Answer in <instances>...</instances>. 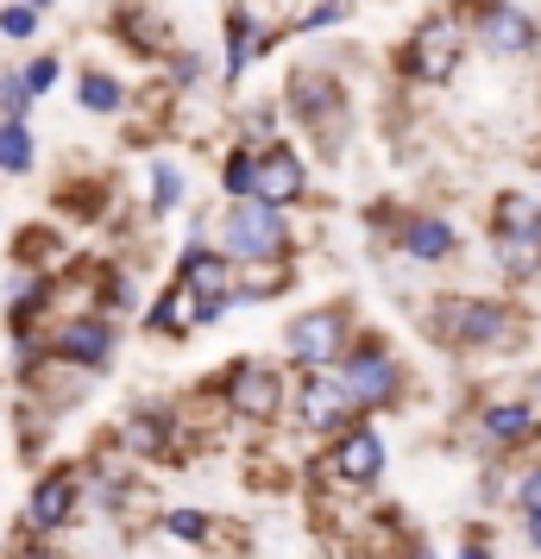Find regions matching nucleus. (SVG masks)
<instances>
[{
    "label": "nucleus",
    "mask_w": 541,
    "mask_h": 559,
    "mask_svg": "<svg viewBox=\"0 0 541 559\" xmlns=\"http://www.w3.org/2000/svg\"><path fill=\"white\" fill-rule=\"evenodd\" d=\"M290 252V221L264 202H233L221 214V258L233 264H278Z\"/></svg>",
    "instance_id": "obj_1"
},
{
    "label": "nucleus",
    "mask_w": 541,
    "mask_h": 559,
    "mask_svg": "<svg viewBox=\"0 0 541 559\" xmlns=\"http://www.w3.org/2000/svg\"><path fill=\"white\" fill-rule=\"evenodd\" d=\"M491 239L510 277H541V202L536 195H497L491 207Z\"/></svg>",
    "instance_id": "obj_2"
},
{
    "label": "nucleus",
    "mask_w": 541,
    "mask_h": 559,
    "mask_svg": "<svg viewBox=\"0 0 541 559\" xmlns=\"http://www.w3.org/2000/svg\"><path fill=\"white\" fill-rule=\"evenodd\" d=\"M510 328V308L491 296H440L435 302V333L454 346H497Z\"/></svg>",
    "instance_id": "obj_3"
},
{
    "label": "nucleus",
    "mask_w": 541,
    "mask_h": 559,
    "mask_svg": "<svg viewBox=\"0 0 541 559\" xmlns=\"http://www.w3.org/2000/svg\"><path fill=\"white\" fill-rule=\"evenodd\" d=\"M45 353H51L57 365H77V371H107V358H114V321H107L102 308L70 314V321L51 328Z\"/></svg>",
    "instance_id": "obj_4"
},
{
    "label": "nucleus",
    "mask_w": 541,
    "mask_h": 559,
    "mask_svg": "<svg viewBox=\"0 0 541 559\" xmlns=\"http://www.w3.org/2000/svg\"><path fill=\"white\" fill-rule=\"evenodd\" d=\"M340 390L353 396L360 408H378L397 396V365H390V353L378 346V340H365V346H353V353H340Z\"/></svg>",
    "instance_id": "obj_5"
},
{
    "label": "nucleus",
    "mask_w": 541,
    "mask_h": 559,
    "mask_svg": "<svg viewBox=\"0 0 541 559\" xmlns=\"http://www.w3.org/2000/svg\"><path fill=\"white\" fill-rule=\"evenodd\" d=\"M460 70V26L454 20H422L415 38L403 45V76L415 82H440Z\"/></svg>",
    "instance_id": "obj_6"
},
{
    "label": "nucleus",
    "mask_w": 541,
    "mask_h": 559,
    "mask_svg": "<svg viewBox=\"0 0 541 559\" xmlns=\"http://www.w3.org/2000/svg\"><path fill=\"white\" fill-rule=\"evenodd\" d=\"M296 415H303V428H315V433L360 428V403H353V396L340 390V378H328V371L303 378V390H296Z\"/></svg>",
    "instance_id": "obj_7"
},
{
    "label": "nucleus",
    "mask_w": 541,
    "mask_h": 559,
    "mask_svg": "<svg viewBox=\"0 0 541 559\" xmlns=\"http://www.w3.org/2000/svg\"><path fill=\"white\" fill-rule=\"evenodd\" d=\"M77 503H82V478L70 472V465H57V472H45V478L32 484L26 497V528L32 534H57L77 522Z\"/></svg>",
    "instance_id": "obj_8"
},
{
    "label": "nucleus",
    "mask_w": 541,
    "mask_h": 559,
    "mask_svg": "<svg viewBox=\"0 0 541 559\" xmlns=\"http://www.w3.org/2000/svg\"><path fill=\"white\" fill-rule=\"evenodd\" d=\"M227 408L233 415H246V421H278V408H284V383L271 365H258V358H239L227 371Z\"/></svg>",
    "instance_id": "obj_9"
},
{
    "label": "nucleus",
    "mask_w": 541,
    "mask_h": 559,
    "mask_svg": "<svg viewBox=\"0 0 541 559\" xmlns=\"http://www.w3.org/2000/svg\"><path fill=\"white\" fill-rule=\"evenodd\" d=\"M284 346L303 358V365H328V358L346 353V314H340V308H309V314H296L290 333H284Z\"/></svg>",
    "instance_id": "obj_10"
},
{
    "label": "nucleus",
    "mask_w": 541,
    "mask_h": 559,
    "mask_svg": "<svg viewBox=\"0 0 541 559\" xmlns=\"http://www.w3.org/2000/svg\"><path fill=\"white\" fill-rule=\"evenodd\" d=\"M309 189L303 177V157L290 152V145H271V152H258V177H252V202L264 207H290L296 195Z\"/></svg>",
    "instance_id": "obj_11"
},
{
    "label": "nucleus",
    "mask_w": 541,
    "mask_h": 559,
    "mask_svg": "<svg viewBox=\"0 0 541 559\" xmlns=\"http://www.w3.org/2000/svg\"><path fill=\"white\" fill-rule=\"evenodd\" d=\"M328 472H334L340 484H372L378 472H385V440L365 428H346L340 433V447H334V459H328Z\"/></svg>",
    "instance_id": "obj_12"
},
{
    "label": "nucleus",
    "mask_w": 541,
    "mask_h": 559,
    "mask_svg": "<svg viewBox=\"0 0 541 559\" xmlns=\"http://www.w3.org/2000/svg\"><path fill=\"white\" fill-rule=\"evenodd\" d=\"M183 289L196 296V302H221V308H233V258H221V252H202V246H189L183 252Z\"/></svg>",
    "instance_id": "obj_13"
},
{
    "label": "nucleus",
    "mask_w": 541,
    "mask_h": 559,
    "mask_svg": "<svg viewBox=\"0 0 541 559\" xmlns=\"http://www.w3.org/2000/svg\"><path fill=\"white\" fill-rule=\"evenodd\" d=\"M290 107H296V114L328 139V152H334V114H340L334 76H296V82H290Z\"/></svg>",
    "instance_id": "obj_14"
},
{
    "label": "nucleus",
    "mask_w": 541,
    "mask_h": 559,
    "mask_svg": "<svg viewBox=\"0 0 541 559\" xmlns=\"http://www.w3.org/2000/svg\"><path fill=\"white\" fill-rule=\"evenodd\" d=\"M479 38L497 57H522V51H536V20L522 7H491L485 20H479Z\"/></svg>",
    "instance_id": "obj_15"
},
{
    "label": "nucleus",
    "mask_w": 541,
    "mask_h": 559,
    "mask_svg": "<svg viewBox=\"0 0 541 559\" xmlns=\"http://www.w3.org/2000/svg\"><path fill=\"white\" fill-rule=\"evenodd\" d=\"M397 246L410 258H428V264H435V258L454 252V227H447L440 214H410V221L397 227Z\"/></svg>",
    "instance_id": "obj_16"
},
{
    "label": "nucleus",
    "mask_w": 541,
    "mask_h": 559,
    "mask_svg": "<svg viewBox=\"0 0 541 559\" xmlns=\"http://www.w3.org/2000/svg\"><path fill=\"white\" fill-rule=\"evenodd\" d=\"M536 433V415L522 403H491L485 408V440L491 447H516V440H529Z\"/></svg>",
    "instance_id": "obj_17"
},
{
    "label": "nucleus",
    "mask_w": 541,
    "mask_h": 559,
    "mask_svg": "<svg viewBox=\"0 0 541 559\" xmlns=\"http://www.w3.org/2000/svg\"><path fill=\"white\" fill-rule=\"evenodd\" d=\"M258 45H264V32H258V20L239 7L227 20V76H246V63L258 57Z\"/></svg>",
    "instance_id": "obj_18"
},
{
    "label": "nucleus",
    "mask_w": 541,
    "mask_h": 559,
    "mask_svg": "<svg viewBox=\"0 0 541 559\" xmlns=\"http://www.w3.org/2000/svg\"><path fill=\"white\" fill-rule=\"evenodd\" d=\"M77 95H82V107H89V114H120V107H127V88L107 76V70H82Z\"/></svg>",
    "instance_id": "obj_19"
},
{
    "label": "nucleus",
    "mask_w": 541,
    "mask_h": 559,
    "mask_svg": "<svg viewBox=\"0 0 541 559\" xmlns=\"http://www.w3.org/2000/svg\"><path fill=\"white\" fill-rule=\"evenodd\" d=\"M0 170H7V177H26V170H32V132H26V120H0Z\"/></svg>",
    "instance_id": "obj_20"
},
{
    "label": "nucleus",
    "mask_w": 541,
    "mask_h": 559,
    "mask_svg": "<svg viewBox=\"0 0 541 559\" xmlns=\"http://www.w3.org/2000/svg\"><path fill=\"white\" fill-rule=\"evenodd\" d=\"M164 415H157V408H139V415H132L127 421V447L132 453H164Z\"/></svg>",
    "instance_id": "obj_21"
},
{
    "label": "nucleus",
    "mask_w": 541,
    "mask_h": 559,
    "mask_svg": "<svg viewBox=\"0 0 541 559\" xmlns=\"http://www.w3.org/2000/svg\"><path fill=\"white\" fill-rule=\"evenodd\" d=\"M252 177H258V152L239 145V152L227 157V170H221V189H227L233 202H252Z\"/></svg>",
    "instance_id": "obj_22"
},
{
    "label": "nucleus",
    "mask_w": 541,
    "mask_h": 559,
    "mask_svg": "<svg viewBox=\"0 0 541 559\" xmlns=\"http://www.w3.org/2000/svg\"><path fill=\"white\" fill-rule=\"evenodd\" d=\"M183 202V170L177 164H152V214H170Z\"/></svg>",
    "instance_id": "obj_23"
},
{
    "label": "nucleus",
    "mask_w": 541,
    "mask_h": 559,
    "mask_svg": "<svg viewBox=\"0 0 541 559\" xmlns=\"http://www.w3.org/2000/svg\"><path fill=\"white\" fill-rule=\"evenodd\" d=\"M32 114V88L20 82V70H0V120H26Z\"/></svg>",
    "instance_id": "obj_24"
},
{
    "label": "nucleus",
    "mask_w": 541,
    "mask_h": 559,
    "mask_svg": "<svg viewBox=\"0 0 541 559\" xmlns=\"http://www.w3.org/2000/svg\"><path fill=\"white\" fill-rule=\"evenodd\" d=\"M57 76H63V63H57V57H32L26 70H20V82L32 88V102H38V95H51Z\"/></svg>",
    "instance_id": "obj_25"
},
{
    "label": "nucleus",
    "mask_w": 541,
    "mask_h": 559,
    "mask_svg": "<svg viewBox=\"0 0 541 559\" xmlns=\"http://www.w3.org/2000/svg\"><path fill=\"white\" fill-rule=\"evenodd\" d=\"M32 32H38V7H26V0L0 7V38H32Z\"/></svg>",
    "instance_id": "obj_26"
},
{
    "label": "nucleus",
    "mask_w": 541,
    "mask_h": 559,
    "mask_svg": "<svg viewBox=\"0 0 541 559\" xmlns=\"http://www.w3.org/2000/svg\"><path fill=\"white\" fill-rule=\"evenodd\" d=\"M164 528L177 534V540H208V515H202V509H170V515H164Z\"/></svg>",
    "instance_id": "obj_27"
},
{
    "label": "nucleus",
    "mask_w": 541,
    "mask_h": 559,
    "mask_svg": "<svg viewBox=\"0 0 541 559\" xmlns=\"http://www.w3.org/2000/svg\"><path fill=\"white\" fill-rule=\"evenodd\" d=\"M170 76H177L183 88H189V82H202V57H189V51H177V57H170Z\"/></svg>",
    "instance_id": "obj_28"
},
{
    "label": "nucleus",
    "mask_w": 541,
    "mask_h": 559,
    "mask_svg": "<svg viewBox=\"0 0 541 559\" xmlns=\"http://www.w3.org/2000/svg\"><path fill=\"white\" fill-rule=\"evenodd\" d=\"M522 509H529V515H541V472H529V478H522Z\"/></svg>",
    "instance_id": "obj_29"
},
{
    "label": "nucleus",
    "mask_w": 541,
    "mask_h": 559,
    "mask_svg": "<svg viewBox=\"0 0 541 559\" xmlns=\"http://www.w3.org/2000/svg\"><path fill=\"white\" fill-rule=\"evenodd\" d=\"M460 559H491V547H485V540H466V554Z\"/></svg>",
    "instance_id": "obj_30"
},
{
    "label": "nucleus",
    "mask_w": 541,
    "mask_h": 559,
    "mask_svg": "<svg viewBox=\"0 0 541 559\" xmlns=\"http://www.w3.org/2000/svg\"><path fill=\"white\" fill-rule=\"evenodd\" d=\"M529 540H536V547H541V515H529Z\"/></svg>",
    "instance_id": "obj_31"
},
{
    "label": "nucleus",
    "mask_w": 541,
    "mask_h": 559,
    "mask_svg": "<svg viewBox=\"0 0 541 559\" xmlns=\"http://www.w3.org/2000/svg\"><path fill=\"white\" fill-rule=\"evenodd\" d=\"M26 7H57V0H26Z\"/></svg>",
    "instance_id": "obj_32"
},
{
    "label": "nucleus",
    "mask_w": 541,
    "mask_h": 559,
    "mask_svg": "<svg viewBox=\"0 0 541 559\" xmlns=\"http://www.w3.org/2000/svg\"><path fill=\"white\" fill-rule=\"evenodd\" d=\"M536 390H541V378H536Z\"/></svg>",
    "instance_id": "obj_33"
},
{
    "label": "nucleus",
    "mask_w": 541,
    "mask_h": 559,
    "mask_svg": "<svg viewBox=\"0 0 541 559\" xmlns=\"http://www.w3.org/2000/svg\"><path fill=\"white\" fill-rule=\"evenodd\" d=\"M422 559H428V554H422Z\"/></svg>",
    "instance_id": "obj_34"
}]
</instances>
